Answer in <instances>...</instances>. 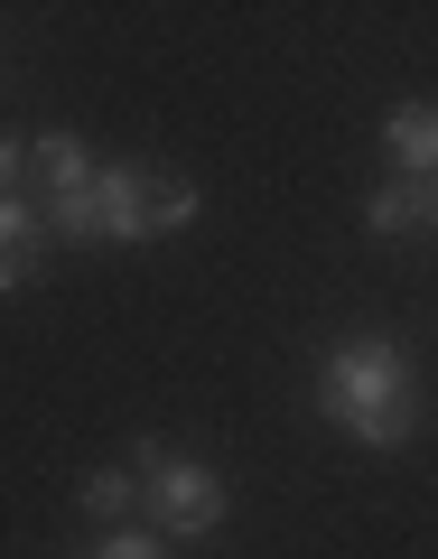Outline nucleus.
Instances as JSON below:
<instances>
[{"mask_svg":"<svg viewBox=\"0 0 438 559\" xmlns=\"http://www.w3.org/2000/svg\"><path fill=\"white\" fill-rule=\"evenodd\" d=\"M318 411L364 448H401L419 429V373L392 336H355L318 364Z\"/></svg>","mask_w":438,"mask_h":559,"instance_id":"1","label":"nucleus"},{"mask_svg":"<svg viewBox=\"0 0 438 559\" xmlns=\"http://www.w3.org/2000/svg\"><path fill=\"white\" fill-rule=\"evenodd\" d=\"M140 495H150V532H168V540H205L234 513L224 476L205 457H178V448H140Z\"/></svg>","mask_w":438,"mask_h":559,"instance_id":"2","label":"nucleus"},{"mask_svg":"<svg viewBox=\"0 0 438 559\" xmlns=\"http://www.w3.org/2000/svg\"><path fill=\"white\" fill-rule=\"evenodd\" d=\"M382 140H392V159H401V178L438 187V112H429V103H401V112L382 121Z\"/></svg>","mask_w":438,"mask_h":559,"instance_id":"3","label":"nucleus"},{"mask_svg":"<svg viewBox=\"0 0 438 559\" xmlns=\"http://www.w3.org/2000/svg\"><path fill=\"white\" fill-rule=\"evenodd\" d=\"M38 234H47L38 205L0 197V289H28V271H38Z\"/></svg>","mask_w":438,"mask_h":559,"instance_id":"4","label":"nucleus"},{"mask_svg":"<svg viewBox=\"0 0 438 559\" xmlns=\"http://www.w3.org/2000/svg\"><path fill=\"white\" fill-rule=\"evenodd\" d=\"M94 197H103V242H150V224H140V159L103 168Z\"/></svg>","mask_w":438,"mask_h":559,"instance_id":"5","label":"nucleus"},{"mask_svg":"<svg viewBox=\"0 0 438 559\" xmlns=\"http://www.w3.org/2000/svg\"><path fill=\"white\" fill-rule=\"evenodd\" d=\"M28 159L47 168V187H57V197H75V187H94V178H103L94 150H84L75 131H38V140H28Z\"/></svg>","mask_w":438,"mask_h":559,"instance_id":"6","label":"nucleus"},{"mask_svg":"<svg viewBox=\"0 0 438 559\" xmlns=\"http://www.w3.org/2000/svg\"><path fill=\"white\" fill-rule=\"evenodd\" d=\"M187 215H197V187H187L178 168H140V224H150V234H178Z\"/></svg>","mask_w":438,"mask_h":559,"instance_id":"7","label":"nucleus"},{"mask_svg":"<svg viewBox=\"0 0 438 559\" xmlns=\"http://www.w3.org/2000/svg\"><path fill=\"white\" fill-rule=\"evenodd\" d=\"M364 224H374V234H411V224H429V187H419V178H392V187H374Z\"/></svg>","mask_w":438,"mask_h":559,"instance_id":"8","label":"nucleus"},{"mask_svg":"<svg viewBox=\"0 0 438 559\" xmlns=\"http://www.w3.org/2000/svg\"><path fill=\"white\" fill-rule=\"evenodd\" d=\"M131 495H140V466H103V476H84V513H94L103 532H121Z\"/></svg>","mask_w":438,"mask_h":559,"instance_id":"9","label":"nucleus"},{"mask_svg":"<svg viewBox=\"0 0 438 559\" xmlns=\"http://www.w3.org/2000/svg\"><path fill=\"white\" fill-rule=\"evenodd\" d=\"M47 224H57L66 242H103V197H94V187H75V197L47 205Z\"/></svg>","mask_w":438,"mask_h":559,"instance_id":"10","label":"nucleus"},{"mask_svg":"<svg viewBox=\"0 0 438 559\" xmlns=\"http://www.w3.org/2000/svg\"><path fill=\"white\" fill-rule=\"evenodd\" d=\"M94 559H168V532H140V522H121V532H103Z\"/></svg>","mask_w":438,"mask_h":559,"instance_id":"11","label":"nucleus"},{"mask_svg":"<svg viewBox=\"0 0 438 559\" xmlns=\"http://www.w3.org/2000/svg\"><path fill=\"white\" fill-rule=\"evenodd\" d=\"M20 159H28V140H0V197H20Z\"/></svg>","mask_w":438,"mask_h":559,"instance_id":"12","label":"nucleus"},{"mask_svg":"<svg viewBox=\"0 0 438 559\" xmlns=\"http://www.w3.org/2000/svg\"><path fill=\"white\" fill-rule=\"evenodd\" d=\"M429 224H438V187H429Z\"/></svg>","mask_w":438,"mask_h":559,"instance_id":"13","label":"nucleus"}]
</instances>
